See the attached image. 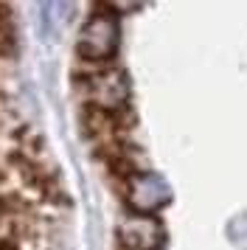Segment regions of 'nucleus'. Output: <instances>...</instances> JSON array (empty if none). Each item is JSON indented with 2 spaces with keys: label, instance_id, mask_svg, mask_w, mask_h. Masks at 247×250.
I'll return each instance as SVG.
<instances>
[{
  "label": "nucleus",
  "instance_id": "nucleus-1",
  "mask_svg": "<svg viewBox=\"0 0 247 250\" xmlns=\"http://www.w3.org/2000/svg\"><path fill=\"white\" fill-rule=\"evenodd\" d=\"M76 70V87L87 110L124 113L129 110V79L118 65H90Z\"/></svg>",
  "mask_w": 247,
  "mask_h": 250
},
{
  "label": "nucleus",
  "instance_id": "nucleus-2",
  "mask_svg": "<svg viewBox=\"0 0 247 250\" xmlns=\"http://www.w3.org/2000/svg\"><path fill=\"white\" fill-rule=\"evenodd\" d=\"M118 17L112 14V6H96L90 20L79 31L76 51L82 62L90 65H110V59L118 51Z\"/></svg>",
  "mask_w": 247,
  "mask_h": 250
},
{
  "label": "nucleus",
  "instance_id": "nucleus-3",
  "mask_svg": "<svg viewBox=\"0 0 247 250\" xmlns=\"http://www.w3.org/2000/svg\"><path fill=\"white\" fill-rule=\"evenodd\" d=\"M118 191H121V197L126 200V205L135 214H149V216L171 200L168 183L160 174H155V171H144V174L129 177L126 183L118 186Z\"/></svg>",
  "mask_w": 247,
  "mask_h": 250
},
{
  "label": "nucleus",
  "instance_id": "nucleus-4",
  "mask_svg": "<svg viewBox=\"0 0 247 250\" xmlns=\"http://www.w3.org/2000/svg\"><path fill=\"white\" fill-rule=\"evenodd\" d=\"M121 250H157L163 245V225L149 214H132L118 225Z\"/></svg>",
  "mask_w": 247,
  "mask_h": 250
}]
</instances>
